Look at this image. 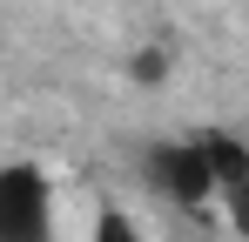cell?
Masks as SVG:
<instances>
[{"mask_svg": "<svg viewBox=\"0 0 249 242\" xmlns=\"http://www.w3.org/2000/svg\"><path fill=\"white\" fill-rule=\"evenodd\" d=\"M142 175H148V189L162 202L189 208V215L215 208V161H209L202 135H189V141H155V148L142 155Z\"/></svg>", "mask_w": 249, "mask_h": 242, "instance_id": "1", "label": "cell"}, {"mask_svg": "<svg viewBox=\"0 0 249 242\" xmlns=\"http://www.w3.org/2000/svg\"><path fill=\"white\" fill-rule=\"evenodd\" d=\"M0 242H54V182L34 161L0 168Z\"/></svg>", "mask_w": 249, "mask_h": 242, "instance_id": "2", "label": "cell"}, {"mask_svg": "<svg viewBox=\"0 0 249 242\" xmlns=\"http://www.w3.org/2000/svg\"><path fill=\"white\" fill-rule=\"evenodd\" d=\"M88 242H148V236H142V222H135L128 208H115V202H108V208H94Z\"/></svg>", "mask_w": 249, "mask_h": 242, "instance_id": "3", "label": "cell"}]
</instances>
